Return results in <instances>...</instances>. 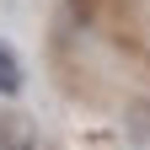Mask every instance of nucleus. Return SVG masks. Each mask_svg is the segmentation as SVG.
<instances>
[{"mask_svg": "<svg viewBox=\"0 0 150 150\" xmlns=\"http://www.w3.org/2000/svg\"><path fill=\"white\" fill-rule=\"evenodd\" d=\"M22 91V64H16V54L0 43V97H16Z\"/></svg>", "mask_w": 150, "mask_h": 150, "instance_id": "2", "label": "nucleus"}, {"mask_svg": "<svg viewBox=\"0 0 150 150\" xmlns=\"http://www.w3.org/2000/svg\"><path fill=\"white\" fill-rule=\"evenodd\" d=\"M0 150H32V129L22 112H11V118H0Z\"/></svg>", "mask_w": 150, "mask_h": 150, "instance_id": "1", "label": "nucleus"}]
</instances>
